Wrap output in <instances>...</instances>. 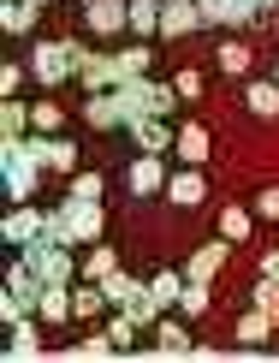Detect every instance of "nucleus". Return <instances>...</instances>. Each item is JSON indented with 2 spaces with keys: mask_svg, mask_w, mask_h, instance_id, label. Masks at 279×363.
<instances>
[{
  "mask_svg": "<svg viewBox=\"0 0 279 363\" xmlns=\"http://www.w3.org/2000/svg\"><path fill=\"white\" fill-rule=\"evenodd\" d=\"M173 149H178V161H184V167H203L214 143H208V131H203V125H178V143H173Z\"/></svg>",
  "mask_w": 279,
  "mask_h": 363,
  "instance_id": "nucleus-19",
  "label": "nucleus"
},
{
  "mask_svg": "<svg viewBox=\"0 0 279 363\" xmlns=\"http://www.w3.org/2000/svg\"><path fill=\"white\" fill-rule=\"evenodd\" d=\"M173 89H178V101H196V96H203V78H196V72H178Z\"/></svg>",
  "mask_w": 279,
  "mask_h": 363,
  "instance_id": "nucleus-41",
  "label": "nucleus"
},
{
  "mask_svg": "<svg viewBox=\"0 0 279 363\" xmlns=\"http://www.w3.org/2000/svg\"><path fill=\"white\" fill-rule=\"evenodd\" d=\"M30 6H48V0H30Z\"/></svg>",
  "mask_w": 279,
  "mask_h": 363,
  "instance_id": "nucleus-46",
  "label": "nucleus"
},
{
  "mask_svg": "<svg viewBox=\"0 0 279 363\" xmlns=\"http://www.w3.org/2000/svg\"><path fill=\"white\" fill-rule=\"evenodd\" d=\"M89 36H125L131 30V0H84Z\"/></svg>",
  "mask_w": 279,
  "mask_h": 363,
  "instance_id": "nucleus-6",
  "label": "nucleus"
},
{
  "mask_svg": "<svg viewBox=\"0 0 279 363\" xmlns=\"http://www.w3.org/2000/svg\"><path fill=\"white\" fill-rule=\"evenodd\" d=\"M30 119H36V131H59V108L54 101H30Z\"/></svg>",
  "mask_w": 279,
  "mask_h": 363,
  "instance_id": "nucleus-38",
  "label": "nucleus"
},
{
  "mask_svg": "<svg viewBox=\"0 0 279 363\" xmlns=\"http://www.w3.org/2000/svg\"><path fill=\"white\" fill-rule=\"evenodd\" d=\"M36 131V119H30V101L6 96V108H0V138H30Z\"/></svg>",
  "mask_w": 279,
  "mask_h": 363,
  "instance_id": "nucleus-23",
  "label": "nucleus"
},
{
  "mask_svg": "<svg viewBox=\"0 0 279 363\" xmlns=\"http://www.w3.org/2000/svg\"><path fill=\"white\" fill-rule=\"evenodd\" d=\"M42 167H48V161L36 155V143H30V138H6V143H0V191H6L12 203H36Z\"/></svg>",
  "mask_w": 279,
  "mask_h": 363,
  "instance_id": "nucleus-1",
  "label": "nucleus"
},
{
  "mask_svg": "<svg viewBox=\"0 0 279 363\" xmlns=\"http://www.w3.org/2000/svg\"><path fill=\"white\" fill-rule=\"evenodd\" d=\"M30 143H36V155L48 161L54 173H77V143L59 138V131H30Z\"/></svg>",
  "mask_w": 279,
  "mask_h": 363,
  "instance_id": "nucleus-11",
  "label": "nucleus"
},
{
  "mask_svg": "<svg viewBox=\"0 0 279 363\" xmlns=\"http://www.w3.org/2000/svg\"><path fill=\"white\" fill-rule=\"evenodd\" d=\"M24 262L36 268V280H42V286H77V250H72V245L36 238V245H24Z\"/></svg>",
  "mask_w": 279,
  "mask_h": 363,
  "instance_id": "nucleus-4",
  "label": "nucleus"
},
{
  "mask_svg": "<svg viewBox=\"0 0 279 363\" xmlns=\"http://www.w3.org/2000/svg\"><path fill=\"white\" fill-rule=\"evenodd\" d=\"M166 196H173L178 208H196L208 196V179H203V167H178L173 179H166Z\"/></svg>",
  "mask_w": 279,
  "mask_h": 363,
  "instance_id": "nucleus-15",
  "label": "nucleus"
},
{
  "mask_svg": "<svg viewBox=\"0 0 279 363\" xmlns=\"http://www.w3.org/2000/svg\"><path fill=\"white\" fill-rule=\"evenodd\" d=\"M273 84H279V60H273Z\"/></svg>",
  "mask_w": 279,
  "mask_h": 363,
  "instance_id": "nucleus-45",
  "label": "nucleus"
},
{
  "mask_svg": "<svg viewBox=\"0 0 279 363\" xmlns=\"http://www.w3.org/2000/svg\"><path fill=\"white\" fill-rule=\"evenodd\" d=\"M84 119L96 131H125V119H119V101H113V89L107 96H84Z\"/></svg>",
  "mask_w": 279,
  "mask_h": 363,
  "instance_id": "nucleus-18",
  "label": "nucleus"
},
{
  "mask_svg": "<svg viewBox=\"0 0 279 363\" xmlns=\"http://www.w3.org/2000/svg\"><path fill=\"white\" fill-rule=\"evenodd\" d=\"M77 84H84V96H107V89L119 84V72H113V54H96V48H84Z\"/></svg>",
  "mask_w": 279,
  "mask_h": 363,
  "instance_id": "nucleus-10",
  "label": "nucleus"
},
{
  "mask_svg": "<svg viewBox=\"0 0 279 363\" xmlns=\"http://www.w3.org/2000/svg\"><path fill=\"white\" fill-rule=\"evenodd\" d=\"M113 304H107V292H101V280H77L72 286V322H96V315H107Z\"/></svg>",
  "mask_w": 279,
  "mask_h": 363,
  "instance_id": "nucleus-14",
  "label": "nucleus"
},
{
  "mask_svg": "<svg viewBox=\"0 0 279 363\" xmlns=\"http://www.w3.org/2000/svg\"><path fill=\"white\" fill-rule=\"evenodd\" d=\"M36 18H42V6H30V0H6V6H0L6 36H30V30H36Z\"/></svg>",
  "mask_w": 279,
  "mask_h": 363,
  "instance_id": "nucleus-24",
  "label": "nucleus"
},
{
  "mask_svg": "<svg viewBox=\"0 0 279 363\" xmlns=\"http://www.w3.org/2000/svg\"><path fill=\"white\" fill-rule=\"evenodd\" d=\"M166 179H173V173H166V161H161V155H137L131 167H125L131 196H161V191H166Z\"/></svg>",
  "mask_w": 279,
  "mask_h": 363,
  "instance_id": "nucleus-9",
  "label": "nucleus"
},
{
  "mask_svg": "<svg viewBox=\"0 0 279 363\" xmlns=\"http://www.w3.org/2000/svg\"><path fill=\"white\" fill-rule=\"evenodd\" d=\"M107 334H113V345H119V352H131V340L143 334V328L131 322V310H113V322H107Z\"/></svg>",
  "mask_w": 279,
  "mask_h": 363,
  "instance_id": "nucleus-33",
  "label": "nucleus"
},
{
  "mask_svg": "<svg viewBox=\"0 0 279 363\" xmlns=\"http://www.w3.org/2000/svg\"><path fill=\"white\" fill-rule=\"evenodd\" d=\"M125 131H131V143H137V155H166V149L178 143V131L166 125L161 113H143V119H131Z\"/></svg>",
  "mask_w": 279,
  "mask_h": 363,
  "instance_id": "nucleus-7",
  "label": "nucleus"
},
{
  "mask_svg": "<svg viewBox=\"0 0 279 363\" xmlns=\"http://www.w3.org/2000/svg\"><path fill=\"white\" fill-rule=\"evenodd\" d=\"M137 286H143V280H131V274H125V268H113V274H107V280H101V292H107V304H113V310H125V304H131V292H137Z\"/></svg>",
  "mask_w": 279,
  "mask_h": 363,
  "instance_id": "nucleus-30",
  "label": "nucleus"
},
{
  "mask_svg": "<svg viewBox=\"0 0 279 363\" xmlns=\"http://www.w3.org/2000/svg\"><path fill=\"white\" fill-rule=\"evenodd\" d=\"M184 286H190V280H184V274H178V268H161V274H154V280H149V292H154V298H161V304H166V310H173V304H178V298H184Z\"/></svg>",
  "mask_w": 279,
  "mask_h": 363,
  "instance_id": "nucleus-29",
  "label": "nucleus"
},
{
  "mask_svg": "<svg viewBox=\"0 0 279 363\" xmlns=\"http://www.w3.org/2000/svg\"><path fill=\"white\" fill-rule=\"evenodd\" d=\"M30 310H36V304H30L24 292H6V298H0V315H6V328H12V322H24Z\"/></svg>",
  "mask_w": 279,
  "mask_h": 363,
  "instance_id": "nucleus-36",
  "label": "nucleus"
},
{
  "mask_svg": "<svg viewBox=\"0 0 279 363\" xmlns=\"http://www.w3.org/2000/svg\"><path fill=\"white\" fill-rule=\"evenodd\" d=\"M196 12H203V30H244L256 18V12L238 6V0H196Z\"/></svg>",
  "mask_w": 279,
  "mask_h": 363,
  "instance_id": "nucleus-12",
  "label": "nucleus"
},
{
  "mask_svg": "<svg viewBox=\"0 0 279 363\" xmlns=\"http://www.w3.org/2000/svg\"><path fill=\"white\" fill-rule=\"evenodd\" d=\"M238 6H250V12H256V18H261V0H238Z\"/></svg>",
  "mask_w": 279,
  "mask_h": 363,
  "instance_id": "nucleus-44",
  "label": "nucleus"
},
{
  "mask_svg": "<svg viewBox=\"0 0 279 363\" xmlns=\"http://www.w3.org/2000/svg\"><path fill=\"white\" fill-rule=\"evenodd\" d=\"M190 30H203V12H196V0H166V6H161V36H166V42H178V36H190Z\"/></svg>",
  "mask_w": 279,
  "mask_h": 363,
  "instance_id": "nucleus-13",
  "label": "nucleus"
},
{
  "mask_svg": "<svg viewBox=\"0 0 279 363\" xmlns=\"http://www.w3.org/2000/svg\"><path fill=\"white\" fill-rule=\"evenodd\" d=\"M42 220H48V208H36V203H12L6 220H0V238H6L12 250H24V245H36V238H42Z\"/></svg>",
  "mask_w": 279,
  "mask_h": 363,
  "instance_id": "nucleus-5",
  "label": "nucleus"
},
{
  "mask_svg": "<svg viewBox=\"0 0 279 363\" xmlns=\"http://www.w3.org/2000/svg\"><path fill=\"white\" fill-rule=\"evenodd\" d=\"M226 262H232V238H208V245L196 250L190 262H184V280H196V286H214Z\"/></svg>",
  "mask_w": 279,
  "mask_h": 363,
  "instance_id": "nucleus-8",
  "label": "nucleus"
},
{
  "mask_svg": "<svg viewBox=\"0 0 279 363\" xmlns=\"http://www.w3.org/2000/svg\"><path fill=\"white\" fill-rule=\"evenodd\" d=\"M220 238H232V245H238V238H250V208L226 203V208H220Z\"/></svg>",
  "mask_w": 279,
  "mask_h": 363,
  "instance_id": "nucleus-31",
  "label": "nucleus"
},
{
  "mask_svg": "<svg viewBox=\"0 0 279 363\" xmlns=\"http://www.w3.org/2000/svg\"><path fill=\"white\" fill-rule=\"evenodd\" d=\"M149 66H154V48H119L113 54V72H119V84H131V78H149Z\"/></svg>",
  "mask_w": 279,
  "mask_h": 363,
  "instance_id": "nucleus-22",
  "label": "nucleus"
},
{
  "mask_svg": "<svg viewBox=\"0 0 279 363\" xmlns=\"http://www.w3.org/2000/svg\"><path fill=\"white\" fill-rule=\"evenodd\" d=\"M113 268H119V250L113 245H89L84 262H77V280H107Z\"/></svg>",
  "mask_w": 279,
  "mask_h": 363,
  "instance_id": "nucleus-21",
  "label": "nucleus"
},
{
  "mask_svg": "<svg viewBox=\"0 0 279 363\" xmlns=\"http://www.w3.org/2000/svg\"><path fill=\"white\" fill-rule=\"evenodd\" d=\"M59 215H66V245H72V250L101 245L107 215H101V203H96V196H59Z\"/></svg>",
  "mask_w": 279,
  "mask_h": 363,
  "instance_id": "nucleus-3",
  "label": "nucleus"
},
{
  "mask_svg": "<svg viewBox=\"0 0 279 363\" xmlns=\"http://www.w3.org/2000/svg\"><path fill=\"white\" fill-rule=\"evenodd\" d=\"M244 108H250L256 119H279V84L273 78H250L244 84Z\"/></svg>",
  "mask_w": 279,
  "mask_h": 363,
  "instance_id": "nucleus-16",
  "label": "nucleus"
},
{
  "mask_svg": "<svg viewBox=\"0 0 279 363\" xmlns=\"http://www.w3.org/2000/svg\"><path fill=\"white\" fill-rule=\"evenodd\" d=\"M261 12H268V18H279V0H261Z\"/></svg>",
  "mask_w": 279,
  "mask_h": 363,
  "instance_id": "nucleus-43",
  "label": "nucleus"
},
{
  "mask_svg": "<svg viewBox=\"0 0 279 363\" xmlns=\"http://www.w3.org/2000/svg\"><path fill=\"white\" fill-rule=\"evenodd\" d=\"M261 274H268V280H279V250H261Z\"/></svg>",
  "mask_w": 279,
  "mask_h": 363,
  "instance_id": "nucleus-42",
  "label": "nucleus"
},
{
  "mask_svg": "<svg viewBox=\"0 0 279 363\" xmlns=\"http://www.w3.org/2000/svg\"><path fill=\"white\" fill-rule=\"evenodd\" d=\"M36 315H42L48 328H59V322L72 315V286H42V298H36Z\"/></svg>",
  "mask_w": 279,
  "mask_h": 363,
  "instance_id": "nucleus-20",
  "label": "nucleus"
},
{
  "mask_svg": "<svg viewBox=\"0 0 279 363\" xmlns=\"http://www.w3.org/2000/svg\"><path fill=\"white\" fill-rule=\"evenodd\" d=\"M268 340H273V315L250 304V315L238 322V345H250V352H256V345H268Z\"/></svg>",
  "mask_w": 279,
  "mask_h": 363,
  "instance_id": "nucleus-26",
  "label": "nucleus"
},
{
  "mask_svg": "<svg viewBox=\"0 0 279 363\" xmlns=\"http://www.w3.org/2000/svg\"><path fill=\"white\" fill-rule=\"evenodd\" d=\"M256 215L261 220H279V185H261L256 191Z\"/></svg>",
  "mask_w": 279,
  "mask_h": 363,
  "instance_id": "nucleus-39",
  "label": "nucleus"
},
{
  "mask_svg": "<svg viewBox=\"0 0 279 363\" xmlns=\"http://www.w3.org/2000/svg\"><path fill=\"white\" fill-rule=\"evenodd\" d=\"M101 191H107V179H101L96 167H84V173L66 179V196H96V203H101Z\"/></svg>",
  "mask_w": 279,
  "mask_h": 363,
  "instance_id": "nucleus-32",
  "label": "nucleus"
},
{
  "mask_svg": "<svg viewBox=\"0 0 279 363\" xmlns=\"http://www.w3.org/2000/svg\"><path fill=\"white\" fill-rule=\"evenodd\" d=\"M250 304H256V310H268L273 322H279V280L261 274V286H250Z\"/></svg>",
  "mask_w": 279,
  "mask_h": 363,
  "instance_id": "nucleus-34",
  "label": "nucleus"
},
{
  "mask_svg": "<svg viewBox=\"0 0 279 363\" xmlns=\"http://www.w3.org/2000/svg\"><path fill=\"white\" fill-rule=\"evenodd\" d=\"M161 6L166 0H131V36H161Z\"/></svg>",
  "mask_w": 279,
  "mask_h": 363,
  "instance_id": "nucleus-27",
  "label": "nucleus"
},
{
  "mask_svg": "<svg viewBox=\"0 0 279 363\" xmlns=\"http://www.w3.org/2000/svg\"><path fill=\"white\" fill-rule=\"evenodd\" d=\"M24 66H30V78H36L42 89H59V84H77V66H84V48H77L72 36H54V42H30Z\"/></svg>",
  "mask_w": 279,
  "mask_h": 363,
  "instance_id": "nucleus-2",
  "label": "nucleus"
},
{
  "mask_svg": "<svg viewBox=\"0 0 279 363\" xmlns=\"http://www.w3.org/2000/svg\"><path fill=\"white\" fill-rule=\"evenodd\" d=\"M119 345H113V334H89L84 345H77V357H113Z\"/></svg>",
  "mask_w": 279,
  "mask_h": 363,
  "instance_id": "nucleus-37",
  "label": "nucleus"
},
{
  "mask_svg": "<svg viewBox=\"0 0 279 363\" xmlns=\"http://www.w3.org/2000/svg\"><path fill=\"white\" fill-rule=\"evenodd\" d=\"M214 66H220L226 78H244V72H250V48H244V42H220V48H214Z\"/></svg>",
  "mask_w": 279,
  "mask_h": 363,
  "instance_id": "nucleus-28",
  "label": "nucleus"
},
{
  "mask_svg": "<svg viewBox=\"0 0 279 363\" xmlns=\"http://www.w3.org/2000/svg\"><path fill=\"white\" fill-rule=\"evenodd\" d=\"M149 334H154V357H184L190 352V334H184V322H173V315H161Z\"/></svg>",
  "mask_w": 279,
  "mask_h": 363,
  "instance_id": "nucleus-17",
  "label": "nucleus"
},
{
  "mask_svg": "<svg viewBox=\"0 0 279 363\" xmlns=\"http://www.w3.org/2000/svg\"><path fill=\"white\" fill-rule=\"evenodd\" d=\"M203 310H208V286L190 280V286H184V298H178V315H203Z\"/></svg>",
  "mask_w": 279,
  "mask_h": 363,
  "instance_id": "nucleus-35",
  "label": "nucleus"
},
{
  "mask_svg": "<svg viewBox=\"0 0 279 363\" xmlns=\"http://www.w3.org/2000/svg\"><path fill=\"white\" fill-rule=\"evenodd\" d=\"M6 357L12 363H30V357H42V340H36V322H12V345H6Z\"/></svg>",
  "mask_w": 279,
  "mask_h": 363,
  "instance_id": "nucleus-25",
  "label": "nucleus"
},
{
  "mask_svg": "<svg viewBox=\"0 0 279 363\" xmlns=\"http://www.w3.org/2000/svg\"><path fill=\"white\" fill-rule=\"evenodd\" d=\"M24 78H30V66H18V60H12V66L0 72V96H18V89H24Z\"/></svg>",
  "mask_w": 279,
  "mask_h": 363,
  "instance_id": "nucleus-40",
  "label": "nucleus"
}]
</instances>
